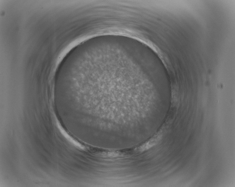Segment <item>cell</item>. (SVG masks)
Instances as JSON below:
<instances>
[{"mask_svg":"<svg viewBox=\"0 0 235 187\" xmlns=\"http://www.w3.org/2000/svg\"><path fill=\"white\" fill-rule=\"evenodd\" d=\"M158 137H155L152 139L150 140L148 143L145 144L143 145L142 147H141V150L142 151L146 150L149 149V148L152 147L154 146V145L156 144L157 142H158Z\"/></svg>","mask_w":235,"mask_h":187,"instance_id":"obj_1","label":"cell"}]
</instances>
